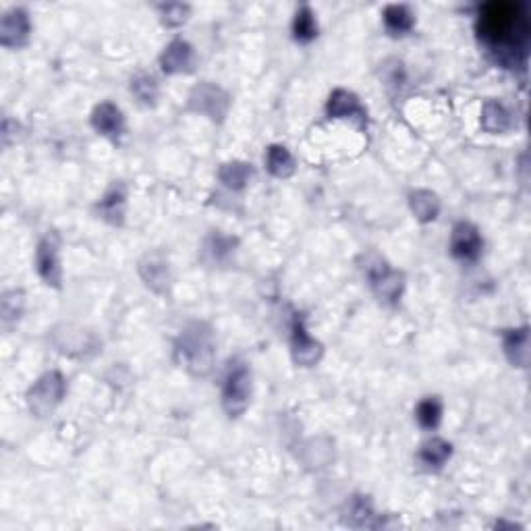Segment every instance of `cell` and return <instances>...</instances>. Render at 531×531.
I'll use <instances>...</instances> for the list:
<instances>
[{
  "mask_svg": "<svg viewBox=\"0 0 531 531\" xmlns=\"http://www.w3.org/2000/svg\"><path fill=\"white\" fill-rule=\"evenodd\" d=\"M252 368L249 363L235 359L230 362L223 384V407L229 418H241L252 402Z\"/></svg>",
  "mask_w": 531,
  "mask_h": 531,
  "instance_id": "obj_3",
  "label": "cell"
},
{
  "mask_svg": "<svg viewBox=\"0 0 531 531\" xmlns=\"http://www.w3.org/2000/svg\"><path fill=\"white\" fill-rule=\"evenodd\" d=\"M187 104H189V111L204 114V117H207L210 121H216V123H223L229 114L230 98L221 85L204 82L195 85L191 90Z\"/></svg>",
  "mask_w": 531,
  "mask_h": 531,
  "instance_id": "obj_6",
  "label": "cell"
},
{
  "mask_svg": "<svg viewBox=\"0 0 531 531\" xmlns=\"http://www.w3.org/2000/svg\"><path fill=\"white\" fill-rule=\"evenodd\" d=\"M254 170L252 164L241 162V160H233V162H224L221 168H218V179L227 189H233V191H241V189L247 187L249 179H252Z\"/></svg>",
  "mask_w": 531,
  "mask_h": 531,
  "instance_id": "obj_21",
  "label": "cell"
},
{
  "mask_svg": "<svg viewBox=\"0 0 531 531\" xmlns=\"http://www.w3.org/2000/svg\"><path fill=\"white\" fill-rule=\"evenodd\" d=\"M291 355L293 362L301 368H314V365L320 362L322 355H324V347L322 343L311 337L305 328V317L303 316H295L293 320V328H291Z\"/></svg>",
  "mask_w": 531,
  "mask_h": 531,
  "instance_id": "obj_8",
  "label": "cell"
},
{
  "mask_svg": "<svg viewBox=\"0 0 531 531\" xmlns=\"http://www.w3.org/2000/svg\"><path fill=\"white\" fill-rule=\"evenodd\" d=\"M96 212L102 221L121 227L125 223V212H127V189L121 181L113 183L111 189L104 193V198L96 204Z\"/></svg>",
  "mask_w": 531,
  "mask_h": 531,
  "instance_id": "obj_14",
  "label": "cell"
},
{
  "mask_svg": "<svg viewBox=\"0 0 531 531\" xmlns=\"http://www.w3.org/2000/svg\"><path fill=\"white\" fill-rule=\"evenodd\" d=\"M91 127H94L96 133L113 139V142H119L127 131L123 113H121V108L113 102L98 104L94 113H91Z\"/></svg>",
  "mask_w": 531,
  "mask_h": 531,
  "instance_id": "obj_12",
  "label": "cell"
},
{
  "mask_svg": "<svg viewBox=\"0 0 531 531\" xmlns=\"http://www.w3.org/2000/svg\"><path fill=\"white\" fill-rule=\"evenodd\" d=\"M139 277L154 293H164L170 285L168 260L160 252H152L139 262Z\"/></svg>",
  "mask_w": 531,
  "mask_h": 531,
  "instance_id": "obj_15",
  "label": "cell"
},
{
  "mask_svg": "<svg viewBox=\"0 0 531 531\" xmlns=\"http://www.w3.org/2000/svg\"><path fill=\"white\" fill-rule=\"evenodd\" d=\"M328 119H351L357 121L359 125L365 127L368 123V111L363 108V104L359 102V98L349 90H334L326 104Z\"/></svg>",
  "mask_w": 531,
  "mask_h": 531,
  "instance_id": "obj_11",
  "label": "cell"
},
{
  "mask_svg": "<svg viewBox=\"0 0 531 531\" xmlns=\"http://www.w3.org/2000/svg\"><path fill=\"white\" fill-rule=\"evenodd\" d=\"M374 517V509H371V503L363 496H355L351 500L349 511H347V523L351 527H374V523L370 519Z\"/></svg>",
  "mask_w": 531,
  "mask_h": 531,
  "instance_id": "obj_26",
  "label": "cell"
},
{
  "mask_svg": "<svg viewBox=\"0 0 531 531\" xmlns=\"http://www.w3.org/2000/svg\"><path fill=\"white\" fill-rule=\"evenodd\" d=\"M160 66L167 75H185L195 66V51L187 40L176 38L160 54Z\"/></svg>",
  "mask_w": 531,
  "mask_h": 531,
  "instance_id": "obj_13",
  "label": "cell"
},
{
  "mask_svg": "<svg viewBox=\"0 0 531 531\" xmlns=\"http://www.w3.org/2000/svg\"><path fill=\"white\" fill-rule=\"evenodd\" d=\"M480 123L488 133H506L512 127V117L503 102L486 100L481 106Z\"/></svg>",
  "mask_w": 531,
  "mask_h": 531,
  "instance_id": "obj_19",
  "label": "cell"
},
{
  "mask_svg": "<svg viewBox=\"0 0 531 531\" xmlns=\"http://www.w3.org/2000/svg\"><path fill=\"white\" fill-rule=\"evenodd\" d=\"M216 359L215 331L206 322L185 326L175 343V362L191 376H207Z\"/></svg>",
  "mask_w": 531,
  "mask_h": 531,
  "instance_id": "obj_2",
  "label": "cell"
},
{
  "mask_svg": "<svg viewBox=\"0 0 531 531\" xmlns=\"http://www.w3.org/2000/svg\"><path fill=\"white\" fill-rule=\"evenodd\" d=\"M475 32L494 63L509 71H525L531 46V20L523 3L492 0L481 4Z\"/></svg>",
  "mask_w": 531,
  "mask_h": 531,
  "instance_id": "obj_1",
  "label": "cell"
},
{
  "mask_svg": "<svg viewBox=\"0 0 531 531\" xmlns=\"http://www.w3.org/2000/svg\"><path fill=\"white\" fill-rule=\"evenodd\" d=\"M35 268L40 278L48 286L60 289L63 286V266H60V237L57 230H48L42 237L38 252H35Z\"/></svg>",
  "mask_w": 531,
  "mask_h": 531,
  "instance_id": "obj_7",
  "label": "cell"
},
{
  "mask_svg": "<svg viewBox=\"0 0 531 531\" xmlns=\"http://www.w3.org/2000/svg\"><path fill=\"white\" fill-rule=\"evenodd\" d=\"M453 457V444L444 441V438H432V441L421 444L418 461L421 467H426L428 472H438L442 469Z\"/></svg>",
  "mask_w": 531,
  "mask_h": 531,
  "instance_id": "obj_17",
  "label": "cell"
},
{
  "mask_svg": "<svg viewBox=\"0 0 531 531\" xmlns=\"http://www.w3.org/2000/svg\"><path fill=\"white\" fill-rule=\"evenodd\" d=\"M266 167L270 170V175L277 176V179H289V176L295 175L297 162L285 145L274 144L266 150Z\"/></svg>",
  "mask_w": 531,
  "mask_h": 531,
  "instance_id": "obj_20",
  "label": "cell"
},
{
  "mask_svg": "<svg viewBox=\"0 0 531 531\" xmlns=\"http://www.w3.org/2000/svg\"><path fill=\"white\" fill-rule=\"evenodd\" d=\"M317 35V21L314 11L309 7H301L295 13V20H293V38H295L299 44H309L311 40H316Z\"/></svg>",
  "mask_w": 531,
  "mask_h": 531,
  "instance_id": "obj_23",
  "label": "cell"
},
{
  "mask_svg": "<svg viewBox=\"0 0 531 531\" xmlns=\"http://www.w3.org/2000/svg\"><path fill=\"white\" fill-rule=\"evenodd\" d=\"M160 11V20L167 27H181L183 23L189 20V7L181 3H168V4H158Z\"/></svg>",
  "mask_w": 531,
  "mask_h": 531,
  "instance_id": "obj_27",
  "label": "cell"
},
{
  "mask_svg": "<svg viewBox=\"0 0 531 531\" xmlns=\"http://www.w3.org/2000/svg\"><path fill=\"white\" fill-rule=\"evenodd\" d=\"M409 206H411L415 218L424 224L434 223L442 207L441 198H438L434 191H430V189H415V191L409 195Z\"/></svg>",
  "mask_w": 531,
  "mask_h": 531,
  "instance_id": "obj_18",
  "label": "cell"
},
{
  "mask_svg": "<svg viewBox=\"0 0 531 531\" xmlns=\"http://www.w3.org/2000/svg\"><path fill=\"white\" fill-rule=\"evenodd\" d=\"M131 94L137 98L144 106H154L158 100V83L148 73H137L131 79Z\"/></svg>",
  "mask_w": 531,
  "mask_h": 531,
  "instance_id": "obj_25",
  "label": "cell"
},
{
  "mask_svg": "<svg viewBox=\"0 0 531 531\" xmlns=\"http://www.w3.org/2000/svg\"><path fill=\"white\" fill-rule=\"evenodd\" d=\"M363 272L380 301L390 305H396L401 301L402 289H405V278H402L401 272L393 270V268H390L380 255L376 254L365 255Z\"/></svg>",
  "mask_w": 531,
  "mask_h": 531,
  "instance_id": "obj_4",
  "label": "cell"
},
{
  "mask_svg": "<svg viewBox=\"0 0 531 531\" xmlns=\"http://www.w3.org/2000/svg\"><path fill=\"white\" fill-rule=\"evenodd\" d=\"M382 17L384 27L393 35H407L415 26V17L405 4H388Z\"/></svg>",
  "mask_w": 531,
  "mask_h": 531,
  "instance_id": "obj_22",
  "label": "cell"
},
{
  "mask_svg": "<svg viewBox=\"0 0 531 531\" xmlns=\"http://www.w3.org/2000/svg\"><path fill=\"white\" fill-rule=\"evenodd\" d=\"M23 309V293L21 291H9L3 299V322L4 326H9V322L20 320Z\"/></svg>",
  "mask_w": 531,
  "mask_h": 531,
  "instance_id": "obj_28",
  "label": "cell"
},
{
  "mask_svg": "<svg viewBox=\"0 0 531 531\" xmlns=\"http://www.w3.org/2000/svg\"><path fill=\"white\" fill-rule=\"evenodd\" d=\"M481 249H484V239H481L480 229L467 221L457 223L453 235H450V254H453V258L472 264V262L480 260Z\"/></svg>",
  "mask_w": 531,
  "mask_h": 531,
  "instance_id": "obj_9",
  "label": "cell"
},
{
  "mask_svg": "<svg viewBox=\"0 0 531 531\" xmlns=\"http://www.w3.org/2000/svg\"><path fill=\"white\" fill-rule=\"evenodd\" d=\"M415 418L424 430H436L442 419V401L438 396H428V399L419 401L415 409Z\"/></svg>",
  "mask_w": 531,
  "mask_h": 531,
  "instance_id": "obj_24",
  "label": "cell"
},
{
  "mask_svg": "<svg viewBox=\"0 0 531 531\" xmlns=\"http://www.w3.org/2000/svg\"><path fill=\"white\" fill-rule=\"evenodd\" d=\"M66 393V380L60 371L52 370L40 376L27 390V407L35 418H46L60 405Z\"/></svg>",
  "mask_w": 531,
  "mask_h": 531,
  "instance_id": "obj_5",
  "label": "cell"
},
{
  "mask_svg": "<svg viewBox=\"0 0 531 531\" xmlns=\"http://www.w3.org/2000/svg\"><path fill=\"white\" fill-rule=\"evenodd\" d=\"M503 349L509 362L515 368H527L529 365V328H512L503 337Z\"/></svg>",
  "mask_w": 531,
  "mask_h": 531,
  "instance_id": "obj_16",
  "label": "cell"
},
{
  "mask_svg": "<svg viewBox=\"0 0 531 531\" xmlns=\"http://www.w3.org/2000/svg\"><path fill=\"white\" fill-rule=\"evenodd\" d=\"M32 23L23 9H11L0 20V44L4 48H23L29 42Z\"/></svg>",
  "mask_w": 531,
  "mask_h": 531,
  "instance_id": "obj_10",
  "label": "cell"
}]
</instances>
